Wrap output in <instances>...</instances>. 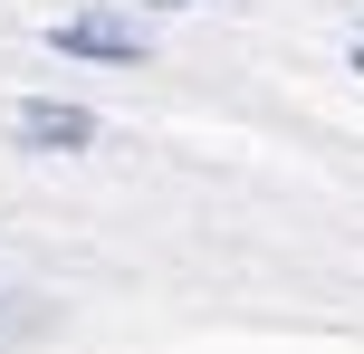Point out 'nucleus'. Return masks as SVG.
Here are the masks:
<instances>
[{"mask_svg": "<svg viewBox=\"0 0 364 354\" xmlns=\"http://www.w3.org/2000/svg\"><path fill=\"white\" fill-rule=\"evenodd\" d=\"M19 144H29V153H87V144H96V115L38 96V106H19Z\"/></svg>", "mask_w": 364, "mask_h": 354, "instance_id": "obj_1", "label": "nucleus"}, {"mask_svg": "<svg viewBox=\"0 0 364 354\" xmlns=\"http://www.w3.org/2000/svg\"><path fill=\"white\" fill-rule=\"evenodd\" d=\"M48 48H68V57H106V67H144V38L115 29V19H58Z\"/></svg>", "mask_w": 364, "mask_h": 354, "instance_id": "obj_2", "label": "nucleus"}, {"mask_svg": "<svg viewBox=\"0 0 364 354\" xmlns=\"http://www.w3.org/2000/svg\"><path fill=\"white\" fill-rule=\"evenodd\" d=\"M154 10H201V0H154Z\"/></svg>", "mask_w": 364, "mask_h": 354, "instance_id": "obj_3", "label": "nucleus"}, {"mask_svg": "<svg viewBox=\"0 0 364 354\" xmlns=\"http://www.w3.org/2000/svg\"><path fill=\"white\" fill-rule=\"evenodd\" d=\"M355 67H364V29H355Z\"/></svg>", "mask_w": 364, "mask_h": 354, "instance_id": "obj_4", "label": "nucleus"}]
</instances>
